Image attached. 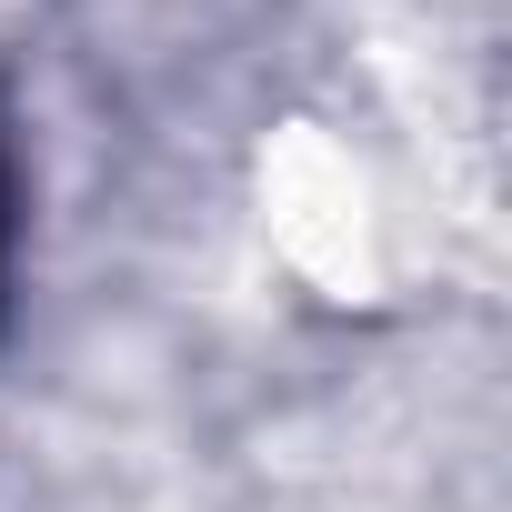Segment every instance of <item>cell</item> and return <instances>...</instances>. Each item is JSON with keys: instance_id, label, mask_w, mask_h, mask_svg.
Returning a JSON list of instances; mask_svg holds the SVG:
<instances>
[{"instance_id": "cell-1", "label": "cell", "mask_w": 512, "mask_h": 512, "mask_svg": "<svg viewBox=\"0 0 512 512\" xmlns=\"http://www.w3.org/2000/svg\"><path fill=\"white\" fill-rule=\"evenodd\" d=\"M0 251H11V171H0Z\"/></svg>"}]
</instances>
